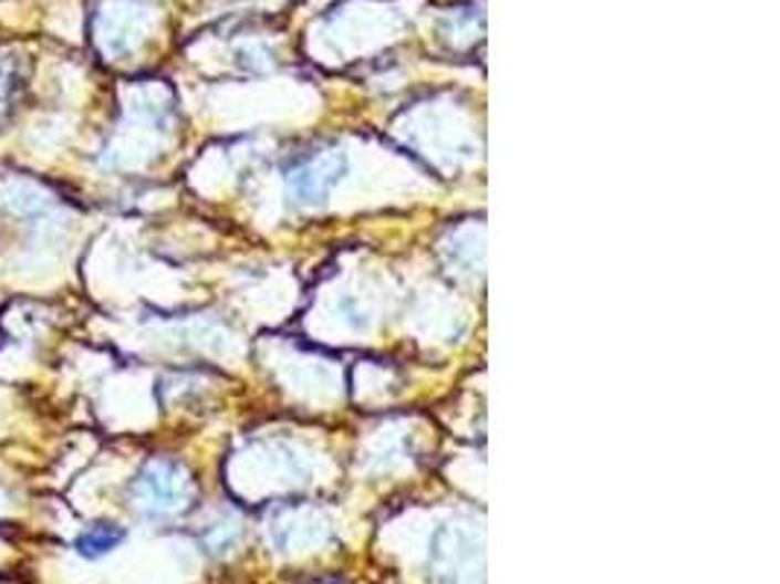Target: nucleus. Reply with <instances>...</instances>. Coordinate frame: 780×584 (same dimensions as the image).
<instances>
[{
    "mask_svg": "<svg viewBox=\"0 0 780 584\" xmlns=\"http://www.w3.org/2000/svg\"><path fill=\"white\" fill-rule=\"evenodd\" d=\"M336 158L334 155H325L319 158L316 164H310L308 170H301L293 176V185L301 196H319L322 194V185H319V176H336ZM340 179V176H336Z\"/></svg>",
    "mask_w": 780,
    "mask_h": 584,
    "instance_id": "nucleus-1",
    "label": "nucleus"
},
{
    "mask_svg": "<svg viewBox=\"0 0 780 584\" xmlns=\"http://www.w3.org/2000/svg\"><path fill=\"white\" fill-rule=\"evenodd\" d=\"M117 541H121V532H117V529L97 526L94 532H89V535L82 538L80 550L85 552V555H103V552L112 550Z\"/></svg>",
    "mask_w": 780,
    "mask_h": 584,
    "instance_id": "nucleus-2",
    "label": "nucleus"
}]
</instances>
